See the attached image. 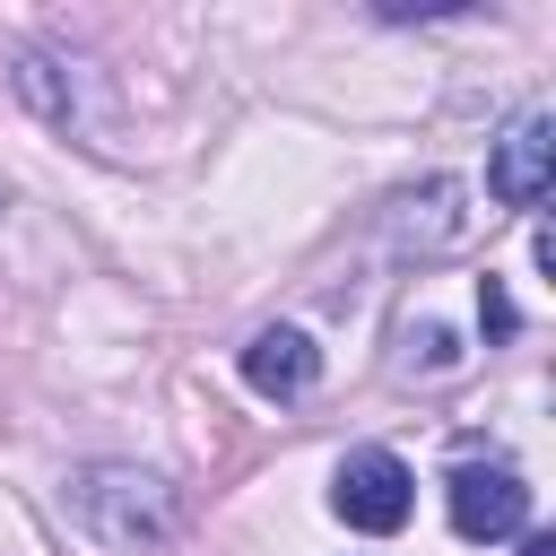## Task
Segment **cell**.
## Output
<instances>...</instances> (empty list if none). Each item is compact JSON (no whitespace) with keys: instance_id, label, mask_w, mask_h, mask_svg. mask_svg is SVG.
<instances>
[{"instance_id":"obj_2","label":"cell","mask_w":556,"mask_h":556,"mask_svg":"<svg viewBox=\"0 0 556 556\" xmlns=\"http://www.w3.org/2000/svg\"><path fill=\"white\" fill-rule=\"evenodd\" d=\"M443 504H452L460 539H513L530 521V478L513 460H460L452 486H443Z\"/></svg>"},{"instance_id":"obj_3","label":"cell","mask_w":556,"mask_h":556,"mask_svg":"<svg viewBox=\"0 0 556 556\" xmlns=\"http://www.w3.org/2000/svg\"><path fill=\"white\" fill-rule=\"evenodd\" d=\"M547 156H556V122H547V113H521V122L495 139V156H486V191H495L504 208H539V200H547Z\"/></svg>"},{"instance_id":"obj_6","label":"cell","mask_w":556,"mask_h":556,"mask_svg":"<svg viewBox=\"0 0 556 556\" xmlns=\"http://www.w3.org/2000/svg\"><path fill=\"white\" fill-rule=\"evenodd\" d=\"M521 556H556V539H521Z\"/></svg>"},{"instance_id":"obj_4","label":"cell","mask_w":556,"mask_h":556,"mask_svg":"<svg viewBox=\"0 0 556 556\" xmlns=\"http://www.w3.org/2000/svg\"><path fill=\"white\" fill-rule=\"evenodd\" d=\"M243 382L261 391V400H304L313 382H321V348L304 339V330H252V348H243Z\"/></svg>"},{"instance_id":"obj_5","label":"cell","mask_w":556,"mask_h":556,"mask_svg":"<svg viewBox=\"0 0 556 556\" xmlns=\"http://www.w3.org/2000/svg\"><path fill=\"white\" fill-rule=\"evenodd\" d=\"M478 321H486V330H495V339H504V330H513V321H521V313H513V295H504V287H495V278H486V287H478Z\"/></svg>"},{"instance_id":"obj_1","label":"cell","mask_w":556,"mask_h":556,"mask_svg":"<svg viewBox=\"0 0 556 556\" xmlns=\"http://www.w3.org/2000/svg\"><path fill=\"white\" fill-rule=\"evenodd\" d=\"M408 504H417V478H408V460L382 452V443L348 452L339 478H330V513H339L348 530H365V539H391V530L408 521Z\"/></svg>"}]
</instances>
